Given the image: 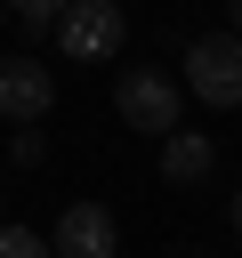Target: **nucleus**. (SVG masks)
I'll return each instance as SVG.
<instances>
[{
	"label": "nucleus",
	"instance_id": "obj_1",
	"mask_svg": "<svg viewBox=\"0 0 242 258\" xmlns=\"http://www.w3.org/2000/svg\"><path fill=\"white\" fill-rule=\"evenodd\" d=\"M48 32H56V48L73 64H113L121 40H129V16H121V0H65Z\"/></svg>",
	"mask_w": 242,
	"mask_h": 258
},
{
	"label": "nucleus",
	"instance_id": "obj_2",
	"mask_svg": "<svg viewBox=\"0 0 242 258\" xmlns=\"http://www.w3.org/2000/svg\"><path fill=\"white\" fill-rule=\"evenodd\" d=\"M186 97L210 105V113H234V105H242V32H234V24H226V32H202V40L186 48Z\"/></svg>",
	"mask_w": 242,
	"mask_h": 258
},
{
	"label": "nucleus",
	"instance_id": "obj_3",
	"mask_svg": "<svg viewBox=\"0 0 242 258\" xmlns=\"http://www.w3.org/2000/svg\"><path fill=\"white\" fill-rule=\"evenodd\" d=\"M113 113H121L137 137H161V129L186 113V81H169L161 64H137V73L113 81Z\"/></svg>",
	"mask_w": 242,
	"mask_h": 258
},
{
	"label": "nucleus",
	"instance_id": "obj_4",
	"mask_svg": "<svg viewBox=\"0 0 242 258\" xmlns=\"http://www.w3.org/2000/svg\"><path fill=\"white\" fill-rule=\"evenodd\" d=\"M48 250H65V258H113V250H121V226H113L105 202H65Z\"/></svg>",
	"mask_w": 242,
	"mask_h": 258
},
{
	"label": "nucleus",
	"instance_id": "obj_5",
	"mask_svg": "<svg viewBox=\"0 0 242 258\" xmlns=\"http://www.w3.org/2000/svg\"><path fill=\"white\" fill-rule=\"evenodd\" d=\"M56 105V73L40 56H0V121H40Z\"/></svg>",
	"mask_w": 242,
	"mask_h": 258
},
{
	"label": "nucleus",
	"instance_id": "obj_6",
	"mask_svg": "<svg viewBox=\"0 0 242 258\" xmlns=\"http://www.w3.org/2000/svg\"><path fill=\"white\" fill-rule=\"evenodd\" d=\"M161 185H177V194H194V185H210V169H218V145L202 137V129H186V121H169L161 137Z\"/></svg>",
	"mask_w": 242,
	"mask_h": 258
},
{
	"label": "nucleus",
	"instance_id": "obj_7",
	"mask_svg": "<svg viewBox=\"0 0 242 258\" xmlns=\"http://www.w3.org/2000/svg\"><path fill=\"white\" fill-rule=\"evenodd\" d=\"M8 153H16V169H40V161H48V137H40V121H16Z\"/></svg>",
	"mask_w": 242,
	"mask_h": 258
},
{
	"label": "nucleus",
	"instance_id": "obj_8",
	"mask_svg": "<svg viewBox=\"0 0 242 258\" xmlns=\"http://www.w3.org/2000/svg\"><path fill=\"white\" fill-rule=\"evenodd\" d=\"M56 8H65V0H8V16H16V24L32 32V40H40L48 24H56Z\"/></svg>",
	"mask_w": 242,
	"mask_h": 258
},
{
	"label": "nucleus",
	"instance_id": "obj_9",
	"mask_svg": "<svg viewBox=\"0 0 242 258\" xmlns=\"http://www.w3.org/2000/svg\"><path fill=\"white\" fill-rule=\"evenodd\" d=\"M48 250V234H32V226H0V258H40Z\"/></svg>",
	"mask_w": 242,
	"mask_h": 258
},
{
	"label": "nucleus",
	"instance_id": "obj_10",
	"mask_svg": "<svg viewBox=\"0 0 242 258\" xmlns=\"http://www.w3.org/2000/svg\"><path fill=\"white\" fill-rule=\"evenodd\" d=\"M226 218H234V242H242V194H234V202H226Z\"/></svg>",
	"mask_w": 242,
	"mask_h": 258
},
{
	"label": "nucleus",
	"instance_id": "obj_11",
	"mask_svg": "<svg viewBox=\"0 0 242 258\" xmlns=\"http://www.w3.org/2000/svg\"><path fill=\"white\" fill-rule=\"evenodd\" d=\"M226 24H234V32H242V0H226Z\"/></svg>",
	"mask_w": 242,
	"mask_h": 258
},
{
	"label": "nucleus",
	"instance_id": "obj_12",
	"mask_svg": "<svg viewBox=\"0 0 242 258\" xmlns=\"http://www.w3.org/2000/svg\"><path fill=\"white\" fill-rule=\"evenodd\" d=\"M0 24H8V0H0Z\"/></svg>",
	"mask_w": 242,
	"mask_h": 258
}]
</instances>
